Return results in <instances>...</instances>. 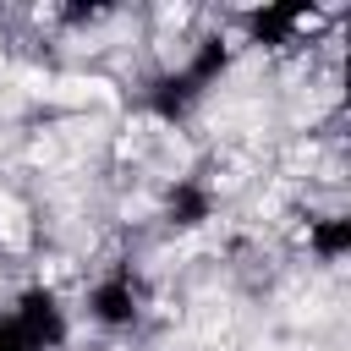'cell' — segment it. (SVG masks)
<instances>
[{
  "label": "cell",
  "mask_w": 351,
  "mask_h": 351,
  "mask_svg": "<svg viewBox=\"0 0 351 351\" xmlns=\"http://www.w3.org/2000/svg\"><path fill=\"white\" fill-rule=\"evenodd\" d=\"M0 241L5 247H27V214L11 192H0Z\"/></svg>",
  "instance_id": "1"
}]
</instances>
